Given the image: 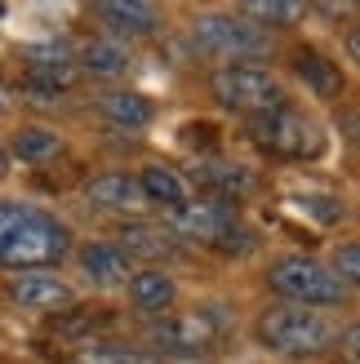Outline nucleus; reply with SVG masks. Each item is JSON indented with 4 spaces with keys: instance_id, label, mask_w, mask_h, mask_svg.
Listing matches in <instances>:
<instances>
[{
    "instance_id": "obj_1",
    "label": "nucleus",
    "mask_w": 360,
    "mask_h": 364,
    "mask_svg": "<svg viewBox=\"0 0 360 364\" xmlns=\"http://www.w3.org/2000/svg\"><path fill=\"white\" fill-rule=\"evenodd\" d=\"M258 342L276 355H290V360H316L338 347V324L325 320L312 306H272L263 311L258 320Z\"/></svg>"
},
{
    "instance_id": "obj_2",
    "label": "nucleus",
    "mask_w": 360,
    "mask_h": 364,
    "mask_svg": "<svg viewBox=\"0 0 360 364\" xmlns=\"http://www.w3.org/2000/svg\"><path fill=\"white\" fill-rule=\"evenodd\" d=\"M267 284L280 298H290V306H343L347 302V284L334 276V267L302 258V253H290V258L272 262Z\"/></svg>"
},
{
    "instance_id": "obj_3",
    "label": "nucleus",
    "mask_w": 360,
    "mask_h": 364,
    "mask_svg": "<svg viewBox=\"0 0 360 364\" xmlns=\"http://www.w3.org/2000/svg\"><path fill=\"white\" fill-rule=\"evenodd\" d=\"M67 249H71V231L53 213L31 205L27 218L9 231V240L0 245V262L14 267V271H36V267L58 262Z\"/></svg>"
},
{
    "instance_id": "obj_4",
    "label": "nucleus",
    "mask_w": 360,
    "mask_h": 364,
    "mask_svg": "<svg viewBox=\"0 0 360 364\" xmlns=\"http://www.w3.org/2000/svg\"><path fill=\"white\" fill-rule=\"evenodd\" d=\"M249 134L263 151H272L280 160H316L325 156V134H320V124L302 112H290V107H276V112H263L254 116L249 124Z\"/></svg>"
},
{
    "instance_id": "obj_5",
    "label": "nucleus",
    "mask_w": 360,
    "mask_h": 364,
    "mask_svg": "<svg viewBox=\"0 0 360 364\" xmlns=\"http://www.w3.org/2000/svg\"><path fill=\"white\" fill-rule=\"evenodd\" d=\"M209 89L213 98L231 112H249V116H263V112H276L285 107V89L280 80L272 76L267 67H254V63H227L209 76Z\"/></svg>"
},
{
    "instance_id": "obj_6",
    "label": "nucleus",
    "mask_w": 360,
    "mask_h": 364,
    "mask_svg": "<svg viewBox=\"0 0 360 364\" xmlns=\"http://www.w3.org/2000/svg\"><path fill=\"white\" fill-rule=\"evenodd\" d=\"M191 41L201 45L205 53H218V58H258V53L272 49V36L263 27H254L240 14H201L191 23Z\"/></svg>"
},
{
    "instance_id": "obj_7",
    "label": "nucleus",
    "mask_w": 360,
    "mask_h": 364,
    "mask_svg": "<svg viewBox=\"0 0 360 364\" xmlns=\"http://www.w3.org/2000/svg\"><path fill=\"white\" fill-rule=\"evenodd\" d=\"M152 342L165 351H178V355H201L218 342V316L213 311H174V316H160L152 324Z\"/></svg>"
},
{
    "instance_id": "obj_8",
    "label": "nucleus",
    "mask_w": 360,
    "mask_h": 364,
    "mask_svg": "<svg viewBox=\"0 0 360 364\" xmlns=\"http://www.w3.org/2000/svg\"><path fill=\"white\" fill-rule=\"evenodd\" d=\"M169 231L174 235H187V240H205V245H218L227 235H236V213H231L223 200H187V205L169 209Z\"/></svg>"
},
{
    "instance_id": "obj_9",
    "label": "nucleus",
    "mask_w": 360,
    "mask_h": 364,
    "mask_svg": "<svg viewBox=\"0 0 360 364\" xmlns=\"http://www.w3.org/2000/svg\"><path fill=\"white\" fill-rule=\"evenodd\" d=\"M9 298L23 311H63V306L76 302V289L58 276H45V271H23V276H14Z\"/></svg>"
},
{
    "instance_id": "obj_10",
    "label": "nucleus",
    "mask_w": 360,
    "mask_h": 364,
    "mask_svg": "<svg viewBox=\"0 0 360 364\" xmlns=\"http://www.w3.org/2000/svg\"><path fill=\"white\" fill-rule=\"evenodd\" d=\"M80 276L94 289H116V284H129L134 267H129V253L116 240H89L80 249Z\"/></svg>"
},
{
    "instance_id": "obj_11",
    "label": "nucleus",
    "mask_w": 360,
    "mask_h": 364,
    "mask_svg": "<svg viewBox=\"0 0 360 364\" xmlns=\"http://www.w3.org/2000/svg\"><path fill=\"white\" fill-rule=\"evenodd\" d=\"M85 200L102 213H142L147 209V196H142L138 178H129V173H98L85 187Z\"/></svg>"
},
{
    "instance_id": "obj_12",
    "label": "nucleus",
    "mask_w": 360,
    "mask_h": 364,
    "mask_svg": "<svg viewBox=\"0 0 360 364\" xmlns=\"http://www.w3.org/2000/svg\"><path fill=\"white\" fill-rule=\"evenodd\" d=\"M138 187H142V196H147V205L178 209V205L191 200V178L169 169V165H160V160H152V165L138 173Z\"/></svg>"
},
{
    "instance_id": "obj_13",
    "label": "nucleus",
    "mask_w": 360,
    "mask_h": 364,
    "mask_svg": "<svg viewBox=\"0 0 360 364\" xmlns=\"http://www.w3.org/2000/svg\"><path fill=\"white\" fill-rule=\"evenodd\" d=\"M98 18L102 27L112 31V41H120V36H152L160 27V14L152 5H125V0H107V5H98Z\"/></svg>"
},
{
    "instance_id": "obj_14",
    "label": "nucleus",
    "mask_w": 360,
    "mask_h": 364,
    "mask_svg": "<svg viewBox=\"0 0 360 364\" xmlns=\"http://www.w3.org/2000/svg\"><path fill=\"white\" fill-rule=\"evenodd\" d=\"M174 294H178V284H174L169 271H160V267H147V271H134L129 276V302L138 311H169Z\"/></svg>"
},
{
    "instance_id": "obj_15",
    "label": "nucleus",
    "mask_w": 360,
    "mask_h": 364,
    "mask_svg": "<svg viewBox=\"0 0 360 364\" xmlns=\"http://www.w3.org/2000/svg\"><path fill=\"white\" fill-rule=\"evenodd\" d=\"M294 71H298V80L307 85L316 98H338V89H343V71H338L325 53H316V49H298L294 53Z\"/></svg>"
},
{
    "instance_id": "obj_16",
    "label": "nucleus",
    "mask_w": 360,
    "mask_h": 364,
    "mask_svg": "<svg viewBox=\"0 0 360 364\" xmlns=\"http://www.w3.org/2000/svg\"><path fill=\"white\" fill-rule=\"evenodd\" d=\"M98 107H102V116L112 124H120V129H147L152 124V102L142 94H134V89H112V94L98 98Z\"/></svg>"
},
{
    "instance_id": "obj_17",
    "label": "nucleus",
    "mask_w": 360,
    "mask_h": 364,
    "mask_svg": "<svg viewBox=\"0 0 360 364\" xmlns=\"http://www.w3.org/2000/svg\"><path fill=\"white\" fill-rule=\"evenodd\" d=\"M120 249L129 253H138V258H169V253L178 249L174 245V231L169 227H152V223H129L120 231Z\"/></svg>"
},
{
    "instance_id": "obj_18",
    "label": "nucleus",
    "mask_w": 360,
    "mask_h": 364,
    "mask_svg": "<svg viewBox=\"0 0 360 364\" xmlns=\"http://www.w3.org/2000/svg\"><path fill=\"white\" fill-rule=\"evenodd\" d=\"M76 67L94 71V76H120V71L129 67V49H125L120 41H112V36H98V41H89L80 49Z\"/></svg>"
},
{
    "instance_id": "obj_19",
    "label": "nucleus",
    "mask_w": 360,
    "mask_h": 364,
    "mask_svg": "<svg viewBox=\"0 0 360 364\" xmlns=\"http://www.w3.org/2000/svg\"><path fill=\"white\" fill-rule=\"evenodd\" d=\"M196 182H205L223 196H245L254 187V173L245 165H227V160H196Z\"/></svg>"
},
{
    "instance_id": "obj_20",
    "label": "nucleus",
    "mask_w": 360,
    "mask_h": 364,
    "mask_svg": "<svg viewBox=\"0 0 360 364\" xmlns=\"http://www.w3.org/2000/svg\"><path fill=\"white\" fill-rule=\"evenodd\" d=\"M14 151L23 156L27 165H45V160H53V156L63 151V138H58V129H45V124H27V129H18Z\"/></svg>"
},
{
    "instance_id": "obj_21",
    "label": "nucleus",
    "mask_w": 360,
    "mask_h": 364,
    "mask_svg": "<svg viewBox=\"0 0 360 364\" xmlns=\"http://www.w3.org/2000/svg\"><path fill=\"white\" fill-rule=\"evenodd\" d=\"M236 14L249 18L254 27H294L307 9L294 5V0H249V5H240Z\"/></svg>"
},
{
    "instance_id": "obj_22",
    "label": "nucleus",
    "mask_w": 360,
    "mask_h": 364,
    "mask_svg": "<svg viewBox=\"0 0 360 364\" xmlns=\"http://www.w3.org/2000/svg\"><path fill=\"white\" fill-rule=\"evenodd\" d=\"M80 364H152V355L125 347V342H94V347L80 351Z\"/></svg>"
},
{
    "instance_id": "obj_23",
    "label": "nucleus",
    "mask_w": 360,
    "mask_h": 364,
    "mask_svg": "<svg viewBox=\"0 0 360 364\" xmlns=\"http://www.w3.org/2000/svg\"><path fill=\"white\" fill-rule=\"evenodd\" d=\"M290 205L302 209V213H312L316 223H338V218H343V205H338L334 196H320V191H294Z\"/></svg>"
},
{
    "instance_id": "obj_24",
    "label": "nucleus",
    "mask_w": 360,
    "mask_h": 364,
    "mask_svg": "<svg viewBox=\"0 0 360 364\" xmlns=\"http://www.w3.org/2000/svg\"><path fill=\"white\" fill-rule=\"evenodd\" d=\"M334 276L343 284H356L360 289V245H343L334 253Z\"/></svg>"
},
{
    "instance_id": "obj_25",
    "label": "nucleus",
    "mask_w": 360,
    "mask_h": 364,
    "mask_svg": "<svg viewBox=\"0 0 360 364\" xmlns=\"http://www.w3.org/2000/svg\"><path fill=\"white\" fill-rule=\"evenodd\" d=\"M27 209H31V205H23V200H0V245H5L9 231L27 218Z\"/></svg>"
},
{
    "instance_id": "obj_26",
    "label": "nucleus",
    "mask_w": 360,
    "mask_h": 364,
    "mask_svg": "<svg viewBox=\"0 0 360 364\" xmlns=\"http://www.w3.org/2000/svg\"><path fill=\"white\" fill-rule=\"evenodd\" d=\"M338 347H343L347 364H360V324H351V329L338 333Z\"/></svg>"
},
{
    "instance_id": "obj_27",
    "label": "nucleus",
    "mask_w": 360,
    "mask_h": 364,
    "mask_svg": "<svg viewBox=\"0 0 360 364\" xmlns=\"http://www.w3.org/2000/svg\"><path fill=\"white\" fill-rule=\"evenodd\" d=\"M347 53H351V63H360V31L347 36Z\"/></svg>"
},
{
    "instance_id": "obj_28",
    "label": "nucleus",
    "mask_w": 360,
    "mask_h": 364,
    "mask_svg": "<svg viewBox=\"0 0 360 364\" xmlns=\"http://www.w3.org/2000/svg\"><path fill=\"white\" fill-rule=\"evenodd\" d=\"M0 173H9V147L0 142Z\"/></svg>"
},
{
    "instance_id": "obj_29",
    "label": "nucleus",
    "mask_w": 360,
    "mask_h": 364,
    "mask_svg": "<svg viewBox=\"0 0 360 364\" xmlns=\"http://www.w3.org/2000/svg\"><path fill=\"white\" fill-rule=\"evenodd\" d=\"M0 112H5V98H0Z\"/></svg>"
},
{
    "instance_id": "obj_30",
    "label": "nucleus",
    "mask_w": 360,
    "mask_h": 364,
    "mask_svg": "<svg viewBox=\"0 0 360 364\" xmlns=\"http://www.w3.org/2000/svg\"><path fill=\"white\" fill-rule=\"evenodd\" d=\"M0 18H5V5H0Z\"/></svg>"
}]
</instances>
